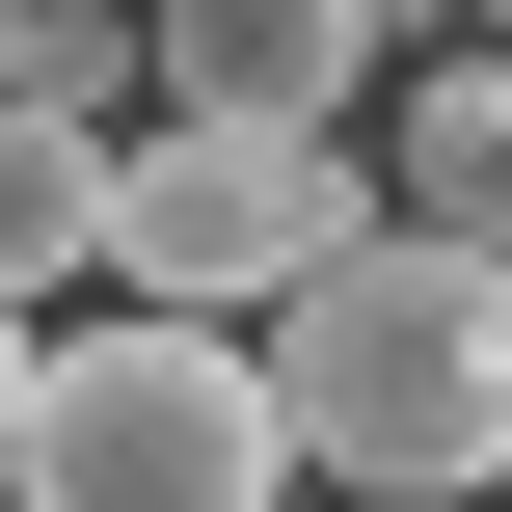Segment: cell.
<instances>
[{"instance_id":"1","label":"cell","mask_w":512,"mask_h":512,"mask_svg":"<svg viewBox=\"0 0 512 512\" xmlns=\"http://www.w3.org/2000/svg\"><path fill=\"white\" fill-rule=\"evenodd\" d=\"M270 378H297V459L351 512H512V243H432V216H378L297 324H270Z\"/></svg>"},{"instance_id":"2","label":"cell","mask_w":512,"mask_h":512,"mask_svg":"<svg viewBox=\"0 0 512 512\" xmlns=\"http://www.w3.org/2000/svg\"><path fill=\"white\" fill-rule=\"evenodd\" d=\"M0 486L27 512H270L297 486V378H270V324L81 297V324H27V378H0Z\"/></svg>"},{"instance_id":"3","label":"cell","mask_w":512,"mask_h":512,"mask_svg":"<svg viewBox=\"0 0 512 512\" xmlns=\"http://www.w3.org/2000/svg\"><path fill=\"white\" fill-rule=\"evenodd\" d=\"M378 216H405V162L162 108V135H135V216H108V297H189V324H297V297L378 243Z\"/></svg>"},{"instance_id":"4","label":"cell","mask_w":512,"mask_h":512,"mask_svg":"<svg viewBox=\"0 0 512 512\" xmlns=\"http://www.w3.org/2000/svg\"><path fill=\"white\" fill-rule=\"evenodd\" d=\"M378 162H405V216H432V243H512V27H459V54H405Z\"/></svg>"},{"instance_id":"5","label":"cell","mask_w":512,"mask_h":512,"mask_svg":"<svg viewBox=\"0 0 512 512\" xmlns=\"http://www.w3.org/2000/svg\"><path fill=\"white\" fill-rule=\"evenodd\" d=\"M0 135H162V27L135 0H27L0 27Z\"/></svg>"},{"instance_id":"6","label":"cell","mask_w":512,"mask_h":512,"mask_svg":"<svg viewBox=\"0 0 512 512\" xmlns=\"http://www.w3.org/2000/svg\"><path fill=\"white\" fill-rule=\"evenodd\" d=\"M459 27H512V0H459Z\"/></svg>"}]
</instances>
